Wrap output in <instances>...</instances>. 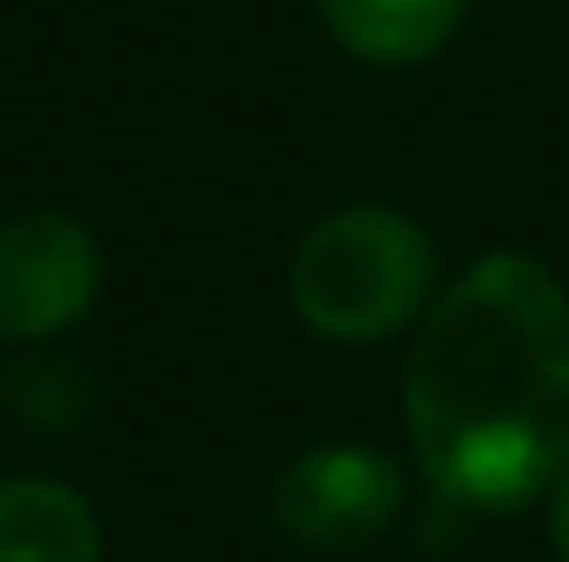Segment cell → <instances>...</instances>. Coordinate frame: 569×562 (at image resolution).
Masks as SVG:
<instances>
[{
	"label": "cell",
	"mask_w": 569,
	"mask_h": 562,
	"mask_svg": "<svg viewBox=\"0 0 569 562\" xmlns=\"http://www.w3.org/2000/svg\"><path fill=\"white\" fill-rule=\"evenodd\" d=\"M405 436L425 490L510 516L569 476V284L530 252H483L430 298L405 358Z\"/></svg>",
	"instance_id": "obj_1"
},
{
	"label": "cell",
	"mask_w": 569,
	"mask_h": 562,
	"mask_svg": "<svg viewBox=\"0 0 569 562\" xmlns=\"http://www.w3.org/2000/svg\"><path fill=\"white\" fill-rule=\"evenodd\" d=\"M284 298L311 338L331 344H385L411 331L437 298V245L430 232L385 205V199H351L311 219L291 245Z\"/></svg>",
	"instance_id": "obj_2"
},
{
	"label": "cell",
	"mask_w": 569,
	"mask_h": 562,
	"mask_svg": "<svg viewBox=\"0 0 569 562\" xmlns=\"http://www.w3.org/2000/svg\"><path fill=\"white\" fill-rule=\"evenodd\" d=\"M411 476L378 443H311L298 450L272 483V516L298 550L358 556L385 543L405 516Z\"/></svg>",
	"instance_id": "obj_3"
},
{
	"label": "cell",
	"mask_w": 569,
	"mask_h": 562,
	"mask_svg": "<svg viewBox=\"0 0 569 562\" xmlns=\"http://www.w3.org/2000/svg\"><path fill=\"white\" fill-rule=\"evenodd\" d=\"M107 291V245L60 205H27L0 225V338L53 344L93 318Z\"/></svg>",
	"instance_id": "obj_4"
},
{
	"label": "cell",
	"mask_w": 569,
	"mask_h": 562,
	"mask_svg": "<svg viewBox=\"0 0 569 562\" xmlns=\"http://www.w3.org/2000/svg\"><path fill=\"white\" fill-rule=\"evenodd\" d=\"M0 562H107L93 496L40 470L0 476Z\"/></svg>",
	"instance_id": "obj_5"
},
{
	"label": "cell",
	"mask_w": 569,
	"mask_h": 562,
	"mask_svg": "<svg viewBox=\"0 0 569 562\" xmlns=\"http://www.w3.org/2000/svg\"><path fill=\"white\" fill-rule=\"evenodd\" d=\"M463 13L470 0H318L325 33L365 67H425L457 40Z\"/></svg>",
	"instance_id": "obj_6"
},
{
	"label": "cell",
	"mask_w": 569,
	"mask_h": 562,
	"mask_svg": "<svg viewBox=\"0 0 569 562\" xmlns=\"http://www.w3.org/2000/svg\"><path fill=\"white\" fill-rule=\"evenodd\" d=\"M67 384H73V364H27L20 371V418L33 430H73L87 398H60Z\"/></svg>",
	"instance_id": "obj_7"
},
{
	"label": "cell",
	"mask_w": 569,
	"mask_h": 562,
	"mask_svg": "<svg viewBox=\"0 0 569 562\" xmlns=\"http://www.w3.org/2000/svg\"><path fill=\"white\" fill-rule=\"evenodd\" d=\"M550 543H557V556L569 562V476L550 490Z\"/></svg>",
	"instance_id": "obj_8"
}]
</instances>
